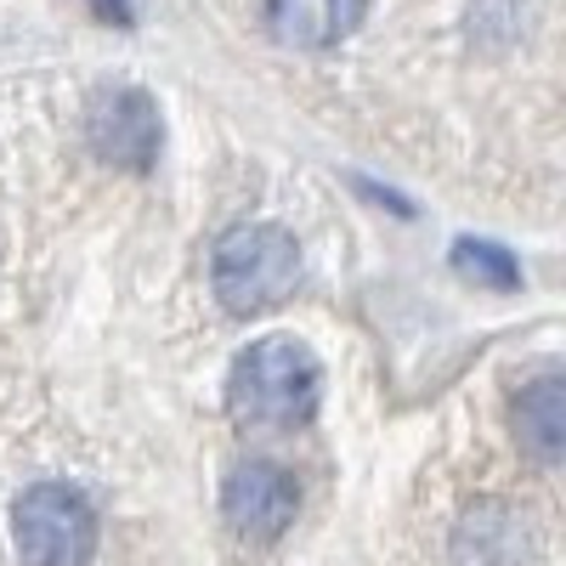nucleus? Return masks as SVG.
<instances>
[{
    "instance_id": "1",
    "label": "nucleus",
    "mask_w": 566,
    "mask_h": 566,
    "mask_svg": "<svg viewBox=\"0 0 566 566\" xmlns=\"http://www.w3.org/2000/svg\"><path fill=\"white\" fill-rule=\"evenodd\" d=\"M323 368L301 340H255L227 374V413L244 431H295L317 413Z\"/></svg>"
},
{
    "instance_id": "7",
    "label": "nucleus",
    "mask_w": 566,
    "mask_h": 566,
    "mask_svg": "<svg viewBox=\"0 0 566 566\" xmlns=\"http://www.w3.org/2000/svg\"><path fill=\"white\" fill-rule=\"evenodd\" d=\"M261 12H266L272 40L317 52V45H335L363 23L368 0H261Z\"/></svg>"
},
{
    "instance_id": "10",
    "label": "nucleus",
    "mask_w": 566,
    "mask_h": 566,
    "mask_svg": "<svg viewBox=\"0 0 566 566\" xmlns=\"http://www.w3.org/2000/svg\"><path fill=\"white\" fill-rule=\"evenodd\" d=\"M103 18H114V23H130V0H91Z\"/></svg>"
},
{
    "instance_id": "8",
    "label": "nucleus",
    "mask_w": 566,
    "mask_h": 566,
    "mask_svg": "<svg viewBox=\"0 0 566 566\" xmlns=\"http://www.w3.org/2000/svg\"><path fill=\"white\" fill-rule=\"evenodd\" d=\"M515 437L538 464H560L566 453V380L544 374L522 397H515Z\"/></svg>"
},
{
    "instance_id": "4",
    "label": "nucleus",
    "mask_w": 566,
    "mask_h": 566,
    "mask_svg": "<svg viewBox=\"0 0 566 566\" xmlns=\"http://www.w3.org/2000/svg\"><path fill=\"white\" fill-rule=\"evenodd\" d=\"M295 510H301V482L277 459H244L227 470L221 515L244 544H277L295 527Z\"/></svg>"
},
{
    "instance_id": "2",
    "label": "nucleus",
    "mask_w": 566,
    "mask_h": 566,
    "mask_svg": "<svg viewBox=\"0 0 566 566\" xmlns=\"http://www.w3.org/2000/svg\"><path fill=\"white\" fill-rule=\"evenodd\" d=\"M210 283H216V301L232 317H250V312H272L295 295L301 283V250L283 227H232L221 232V244L210 255Z\"/></svg>"
},
{
    "instance_id": "5",
    "label": "nucleus",
    "mask_w": 566,
    "mask_h": 566,
    "mask_svg": "<svg viewBox=\"0 0 566 566\" xmlns=\"http://www.w3.org/2000/svg\"><path fill=\"white\" fill-rule=\"evenodd\" d=\"M85 130H91L97 159H108L119 170H154V159H159V108L136 85L97 91V103L85 114Z\"/></svg>"
},
{
    "instance_id": "9",
    "label": "nucleus",
    "mask_w": 566,
    "mask_h": 566,
    "mask_svg": "<svg viewBox=\"0 0 566 566\" xmlns=\"http://www.w3.org/2000/svg\"><path fill=\"white\" fill-rule=\"evenodd\" d=\"M453 272L464 283H476V290H515L522 283V266H515V255L504 244H488V239H459L453 244Z\"/></svg>"
},
{
    "instance_id": "3",
    "label": "nucleus",
    "mask_w": 566,
    "mask_h": 566,
    "mask_svg": "<svg viewBox=\"0 0 566 566\" xmlns=\"http://www.w3.org/2000/svg\"><path fill=\"white\" fill-rule=\"evenodd\" d=\"M12 538L23 566H85L97 555V510L80 488L40 482L12 510Z\"/></svg>"
},
{
    "instance_id": "6",
    "label": "nucleus",
    "mask_w": 566,
    "mask_h": 566,
    "mask_svg": "<svg viewBox=\"0 0 566 566\" xmlns=\"http://www.w3.org/2000/svg\"><path fill=\"white\" fill-rule=\"evenodd\" d=\"M453 560L459 566H527L533 560V527L522 510L504 499H482L476 510L459 515L453 527Z\"/></svg>"
}]
</instances>
